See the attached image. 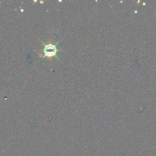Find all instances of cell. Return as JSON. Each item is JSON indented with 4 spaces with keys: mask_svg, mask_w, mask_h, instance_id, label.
Here are the masks:
<instances>
[{
    "mask_svg": "<svg viewBox=\"0 0 156 156\" xmlns=\"http://www.w3.org/2000/svg\"><path fill=\"white\" fill-rule=\"evenodd\" d=\"M44 56H47V57L56 56V53H57L56 45V44H44Z\"/></svg>",
    "mask_w": 156,
    "mask_h": 156,
    "instance_id": "1",
    "label": "cell"
}]
</instances>
